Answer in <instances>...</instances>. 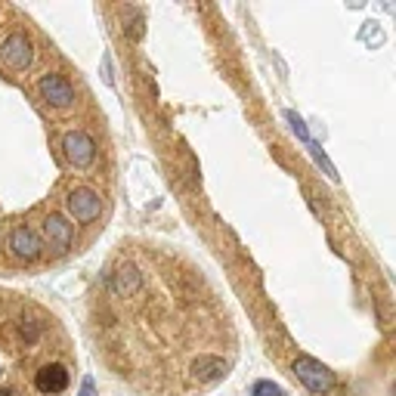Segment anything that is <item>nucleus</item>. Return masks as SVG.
Masks as SVG:
<instances>
[{"label":"nucleus","instance_id":"nucleus-1","mask_svg":"<svg viewBox=\"0 0 396 396\" xmlns=\"http://www.w3.org/2000/svg\"><path fill=\"white\" fill-rule=\"evenodd\" d=\"M50 366H74L65 328L40 303L0 291V396H40Z\"/></svg>","mask_w":396,"mask_h":396},{"label":"nucleus","instance_id":"nucleus-2","mask_svg":"<svg viewBox=\"0 0 396 396\" xmlns=\"http://www.w3.org/2000/svg\"><path fill=\"white\" fill-rule=\"evenodd\" d=\"M294 372H298V378H300V381L307 384L313 393H322V390H328V387L334 384L332 372L319 366L316 359H307V356H300L298 362H294Z\"/></svg>","mask_w":396,"mask_h":396},{"label":"nucleus","instance_id":"nucleus-3","mask_svg":"<svg viewBox=\"0 0 396 396\" xmlns=\"http://www.w3.org/2000/svg\"><path fill=\"white\" fill-rule=\"evenodd\" d=\"M62 146H65V155H69V162H72L74 167H90V164H94L96 146H94V140H90L84 130L69 133Z\"/></svg>","mask_w":396,"mask_h":396},{"label":"nucleus","instance_id":"nucleus-4","mask_svg":"<svg viewBox=\"0 0 396 396\" xmlns=\"http://www.w3.org/2000/svg\"><path fill=\"white\" fill-rule=\"evenodd\" d=\"M0 59H4L10 69H25V65L31 62V44H28V38L25 35H10L0 44Z\"/></svg>","mask_w":396,"mask_h":396},{"label":"nucleus","instance_id":"nucleus-5","mask_svg":"<svg viewBox=\"0 0 396 396\" xmlns=\"http://www.w3.org/2000/svg\"><path fill=\"white\" fill-rule=\"evenodd\" d=\"M40 96H44L50 106L62 108V106H72L74 103V87L62 78V74H47V78L40 81Z\"/></svg>","mask_w":396,"mask_h":396},{"label":"nucleus","instance_id":"nucleus-6","mask_svg":"<svg viewBox=\"0 0 396 396\" xmlns=\"http://www.w3.org/2000/svg\"><path fill=\"white\" fill-rule=\"evenodd\" d=\"M69 208H72L74 220L90 223V220H96L99 217V196L96 192H90V189H78V192H72Z\"/></svg>","mask_w":396,"mask_h":396},{"label":"nucleus","instance_id":"nucleus-7","mask_svg":"<svg viewBox=\"0 0 396 396\" xmlns=\"http://www.w3.org/2000/svg\"><path fill=\"white\" fill-rule=\"evenodd\" d=\"M10 248H13V254L22 257V260H35V257L40 254V242L35 239V232L25 230V226L13 230V235H10Z\"/></svg>","mask_w":396,"mask_h":396},{"label":"nucleus","instance_id":"nucleus-8","mask_svg":"<svg viewBox=\"0 0 396 396\" xmlns=\"http://www.w3.org/2000/svg\"><path fill=\"white\" fill-rule=\"evenodd\" d=\"M44 235L53 248H69L72 245V226L62 220V217H47L44 223Z\"/></svg>","mask_w":396,"mask_h":396},{"label":"nucleus","instance_id":"nucleus-9","mask_svg":"<svg viewBox=\"0 0 396 396\" xmlns=\"http://www.w3.org/2000/svg\"><path fill=\"white\" fill-rule=\"evenodd\" d=\"M254 393L257 396H282V390H279V387H273V384H257Z\"/></svg>","mask_w":396,"mask_h":396}]
</instances>
